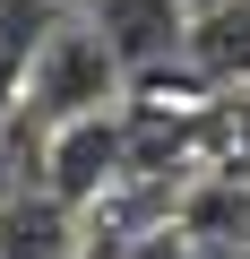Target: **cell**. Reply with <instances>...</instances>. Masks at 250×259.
Listing matches in <instances>:
<instances>
[{
	"instance_id": "1",
	"label": "cell",
	"mask_w": 250,
	"mask_h": 259,
	"mask_svg": "<svg viewBox=\"0 0 250 259\" xmlns=\"http://www.w3.org/2000/svg\"><path fill=\"white\" fill-rule=\"evenodd\" d=\"M18 104H26L43 130H52V121H78V112H104V104H130V78H121L104 26H95L86 9H69V18L35 44V61H26V95H18Z\"/></svg>"
},
{
	"instance_id": "2",
	"label": "cell",
	"mask_w": 250,
	"mask_h": 259,
	"mask_svg": "<svg viewBox=\"0 0 250 259\" xmlns=\"http://www.w3.org/2000/svg\"><path fill=\"white\" fill-rule=\"evenodd\" d=\"M121 182H130V104H104V112H78V121L43 130V190L52 199L95 216Z\"/></svg>"
},
{
	"instance_id": "4",
	"label": "cell",
	"mask_w": 250,
	"mask_h": 259,
	"mask_svg": "<svg viewBox=\"0 0 250 259\" xmlns=\"http://www.w3.org/2000/svg\"><path fill=\"white\" fill-rule=\"evenodd\" d=\"M190 87L250 95V0H198L190 9Z\"/></svg>"
},
{
	"instance_id": "3",
	"label": "cell",
	"mask_w": 250,
	"mask_h": 259,
	"mask_svg": "<svg viewBox=\"0 0 250 259\" xmlns=\"http://www.w3.org/2000/svg\"><path fill=\"white\" fill-rule=\"evenodd\" d=\"M78 9L104 26V44H112L121 78H130V95H156L164 78L190 87V0H78Z\"/></svg>"
}]
</instances>
